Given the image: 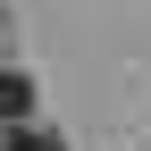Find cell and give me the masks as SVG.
<instances>
[{
    "label": "cell",
    "instance_id": "obj_1",
    "mask_svg": "<svg viewBox=\"0 0 151 151\" xmlns=\"http://www.w3.org/2000/svg\"><path fill=\"white\" fill-rule=\"evenodd\" d=\"M34 109V76H17V67H0V126H17Z\"/></svg>",
    "mask_w": 151,
    "mask_h": 151
},
{
    "label": "cell",
    "instance_id": "obj_2",
    "mask_svg": "<svg viewBox=\"0 0 151 151\" xmlns=\"http://www.w3.org/2000/svg\"><path fill=\"white\" fill-rule=\"evenodd\" d=\"M0 151H67V143L50 134V126H34V118H17L9 134H0Z\"/></svg>",
    "mask_w": 151,
    "mask_h": 151
}]
</instances>
